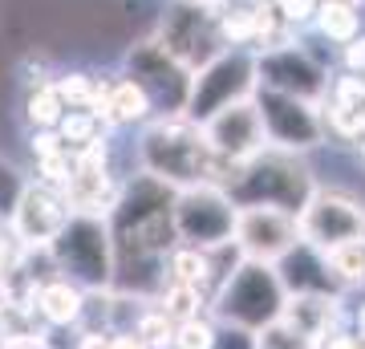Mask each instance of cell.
I'll use <instances>...</instances> for the list:
<instances>
[{"mask_svg": "<svg viewBox=\"0 0 365 349\" xmlns=\"http://www.w3.org/2000/svg\"><path fill=\"white\" fill-rule=\"evenodd\" d=\"M175 187L134 171L122 179L114 211L106 216L110 244H114V285L118 293H130L138 300H155L167 285L163 260L179 236H175Z\"/></svg>", "mask_w": 365, "mask_h": 349, "instance_id": "6da1fadb", "label": "cell"}, {"mask_svg": "<svg viewBox=\"0 0 365 349\" xmlns=\"http://www.w3.org/2000/svg\"><path fill=\"white\" fill-rule=\"evenodd\" d=\"M134 171L179 191V187H195V183L223 187L232 175V163H223L211 151L203 138V126L191 122L187 114H155L150 122L138 126Z\"/></svg>", "mask_w": 365, "mask_h": 349, "instance_id": "7a4b0ae2", "label": "cell"}, {"mask_svg": "<svg viewBox=\"0 0 365 349\" xmlns=\"http://www.w3.org/2000/svg\"><path fill=\"white\" fill-rule=\"evenodd\" d=\"M321 183L313 179V171L304 163V155H288V151H260L248 163H235L223 191L235 207H280L297 216L309 203V195Z\"/></svg>", "mask_w": 365, "mask_h": 349, "instance_id": "3957f363", "label": "cell"}, {"mask_svg": "<svg viewBox=\"0 0 365 349\" xmlns=\"http://www.w3.org/2000/svg\"><path fill=\"white\" fill-rule=\"evenodd\" d=\"M284 309V285L276 276L272 264H256V260H240L227 280L211 293L207 313L215 317V325H235L260 333L268 321H276Z\"/></svg>", "mask_w": 365, "mask_h": 349, "instance_id": "277c9868", "label": "cell"}, {"mask_svg": "<svg viewBox=\"0 0 365 349\" xmlns=\"http://www.w3.org/2000/svg\"><path fill=\"white\" fill-rule=\"evenodd\" d=\"M49 260L57 276L73 280L86 293L114 285V244L106 220L98 216H69L66 228L53 236Z\"/></svg>", "mask_w": 365, "mask_h": 349, "instance_id": "5b68a950", "label": "cell"}, {"mask_svg": "<svg viewBox=\"0 0 365 349\" xmlns=\"http://www.w3.org/2000/svg\"><path fill=\"white\" fill-rule=\"evenodd\" d=\"M256 93V53L252 49H220L207 65L191 74V90L182 114L191 122H207L215 110Z\"/></svg>", "mask_w": 365, "mask_h": 349, "instance_id": "8992f818", "label": "cell"}, {"mask_svg": "<svg viewBox=\"0 0 365 349\" xmlns=\"http://www.w3.org/2000/svg\"><path fill=\"white\" fill-rule=\"evenodd\" d=\"M215 4H187V0H167V9L158 16V29H155V41L175 57V61L195 74L199 65H207L215 53L223 49L220 33H215Z\"/></svg>", "mask_w": 365, "mask_h": 349, "instance_id": "52a82bcc", "label": "cell"}, {"mask_svg": "<svg viewBox=\"0 0 365 349\" xmlns=\"http://www.w3.org/2000/svg\"><path fill=\"white\" fill-rule=\"evenodd\" d=\"M252 102L260 110L264 122V138L272 151H288V155H309L317 146H325V122H321V106L317 102H300V98H288V93L264 90L256 86Z\"/></svg>", "mask_w": 365, "mask_h": 349, "instance_id": "ba28073f", "label": "cell"}, {"mask_svg": "<svg viewBox=\"0 0 365 349\" xmlns=\"http://www.w3.org/2000/svg\"><path fill=\"white\" fill-rule=\"evenodd\" d=\"M175 236L179 244H195V248H220L232 244V228H235V203L227 199L223 187L211 183H195V187H179L175 203Z\"/></svg>", "mask_w": 365, "mask_h": 349, "instance_id": "9c48e42d", "label": "cell"}, {"mask_svg": "<svg viewBox=\"0 0 365 349\" xmlns=\"http://www.w3.org/2000/svg\"><path fill=\"white\" fill-rule=\"evenodd\" d=\"M329 65L317 57L309 45L300 41H288V45H276V49L256 53V86L276 93H288V98H300V102H325L329 93Z\"/></svg>", "mask_w": 365, "mask_h": 349, "instance_id": "30bf717a", "label": "cell"}, {"mask_svg": "<svg viewBox=\"0 0 365 349\" xmlns=\"http://www.w3.org/2000/svg\"><path fill=\"white\" fill-rule=\"evenodd\" d=\"M118 191H122V179L114 175V163H110V138L81 146V151H69V179L61 187L69 216L106 220L118 203Z\"/></svg>", "mask_w": 365, "mask_h": 349, "instance_id": "8fae6325", "label": "cell"}, {"mask_svg": "<svg viewBox=\"0 0 365 349\" xmlns=\"http://www.w3.org/2000/svg\"><path fill=\"white\" fill-rule=\"evenodd\" d=\"M300 240L317 252H329L349 240H365V203L337 187H317L309 203L297 211Z\"/></svg>", "mask_w": 365, "mask_h": 349, "instance_id": "7c38bea8", "label": "cell"}, {"mask_svg": "<svg viewBox=\"0 0 365 349\" xmlns=\"http://www.w3.org/2000/svg\"><path fill=\"white\" fill-rule=\"evenodd\" d=\"M122 74L143 86V93L150 98V110L155 114H182L187 90H191V74L155 37H143L138 45H130Z\"/></svg>", "mask_w": 365, "mask_h": 349, "instance_id": "4fadbf2b", "label": "cell"}, {"mask_svg": "<svg viewBox=\"0 0 365 349\" xmlns=\"http://www.w3.org/2000/svg\"><path fill=\"white\" fill-rule=\"evenodd\" d=\"M232 244L240 248L244 260L276 264L300 244V223L292 211H280V207H235Z\"/></svg>", "mask_w": 365, "mask_h": 349, "instance_id": "5bb4252c", "label": "cell"}, {"mask_svg": "<svg viewBox=\"0 0 365 349\" xmlns=\"http://www.w3.org/2000/svg\"><path fill=\"white\" fill-rule=\"evenodd\" d=\"M66 220H69V207L61 199V191L41 187V183L29 179L25 191L16 195L13 211L4 216V228H9V236L25 252H33V248H49L53 236L66 228Z\"/></svg>", "mask_w": 365, "mask_h": 349, "instance_id": "9a60e30c", "label": "cell"}, {"mask_svg": "<svg viewBox=\"0 0 365 349\" xmlns=\"http://www.w3.org/2000/svg\"><path fill=\"white\" fill-rule=\"evenodd\" d=\"M203 126V138L223 163H248L252 155H260L268 151V138H264V122H260V110L252 98H240V102L223 106L207 122H199Z\"/></svg>", "mask_w": 365, "mask_h": 349, "instance_id": "2e32d148", "label": "cell"}, {"mask_svg": "<svg viewBox=\"0 0 365 349\" xmlns=\"http://www.w3.org/2000/svg\"><path fill=\"white\" fill-rule=\"evenodd\" d=\"M325 138L337 143H361L365 138V74H337L329 81V93L321 102Z\"/></svg>", "mask_w": 365, "mask_h": 349, "instance_id": "e0dca14e", "label": "cell"}, {"mask_svg": "<svg viewBox=\"0 0 365 349\" xmlns=\"http://www.w3.org/2000/svg\"><path fill=\"white\" fill-rule=\"evenodd\" d=\"M280 321H288L297 333H304L309 341H325L329 333L345 329L349 309H345V293H288Z\"/></svg>", "mask_w": 365, "mask_h": 349, "instance_id": "ac0fdd59", "label": "cell"}, {"mask_svg": "<svg viewBox=\"0 0 365 349\" xmlns=\"http://www.w3.org/2000/svg\"><path fill=\"white\" fill-rule=\"evenodd\" d=\"M86 300H90L86 288H78L66 276H49L33 293V313H37V321L45 329L61 333V329H78L86 321Z\"/></svg>", "mask_w": 365, "mask_h": 349, "instance_id": "d6986e66", "label": "cell"}, {"mask_svg": "<svg viewBox=\"0 0 365 349\" xmlns=\"http://www.w3.org/2000/svg\"><path fill=\"white\" fill-rule=\"evenodd\" d=\"M272 268H276V276H280V285H284V297L288 293H345V288L333 280L325 256H321L317 248H309L304 240H300L284 260H276Z\"/></svg>", "mask_w": 365, "mask_h": 349, "instance_id": "ffe728a7", "label": "cell"}, {"mask_svg": "<svg viewBox=\"0 0 365 349\" xmlns=\"http://www.w3.org/2000/svg\"><path fill=\"white\" fill-rule=\"evenodd\" d=\"M163 276L167 285H191L203 288V293H215L220 288V272H215V260H211V248H195V244H175L163 260Z\"/></svg>", "mask_w": 365, "mask_h": 349, "instance_id": "44dd1931", "label": "cell"}, {"mask_svg": "<svg viewBox=\"0 0 365 349\" xmlns=\"http://www.w3.org/2000/svg\"><path fill=\"white\" fill-rule=\"evenodd\" d=\"M309 29H313L321 41H329V45H345V41L365 33V16H361V9H345V4H325V0H321Z\"/></svg>", "mask_w": 365, "mask_h": 349, "instance_id": "7402d4cb", "label": "cell"}, {"mask_svg": "<svg viewBox=\"0 0 365 349\" xmlns=\"http://www.w3.org/2000/svg\"><path fill=\"white\" fill-rule=\"evenodd\" d=\"M321 256H325L333 280H337L345 293H349V288H365V240L337 244V248H329V252H321Z\"/></svg>", "mask_w": 365, "mask_h": 349, "instance_id": "603a6c76", "label": "cell"}, {"mask_svg": "<svg viewBox=\"0 0 365 349\" xmlns=\"http://www.w3.org/2000/svg\"><path fill=\"white\" fill-rule=\"evenodd\" d=\"M61 114H66V106H61V98H57V90H53V78L29 86V93H25L29 130H53L57 122H61Z\"/></svg>", "mask_w": 365, "mask_h": 349, "instance_id": "cb8c5ba5", "label": "cell"}, {"mask_svg": "<svg viewBox=\"0 0 365 349\" xmlns=\"http://www.w3.org/2000/svg\"><path fill=\"white\" fill-rule=\"evenodd\" d=\"M57 134H61V143L69 151H81V146H93V143H106L110 138V130L90 114V110H66L61 122H57Z\"/></svg>", "mask_w": 365, "mask_h": 349, "instance_id": "d4e9b609", "label": "cell"}, {"mask_svg": "<svg viewBox=\"0 0 365 349\" xmlns=\"http://www.w3.org/2000/svg\"><path fill=\"white\" fill-rule=\"evenodd\" d=\"M155 305L167 313L170 321H187V317L207 313L211 297L203 293V288H191V285H163V293L155 297Z\"/></svg>", "mask_w": 365, "mask_h": 349, "instance_id": "484cf974", "label": "cell"}, {"mask_svg": "<svg viewBox=\"0 0 365 349\" xmlns=\"http://www.w3.org/2000/svg\"><path fill=\"white\" fill-rule=\"evenodd\" d=\"M98 86H102V78H93L86 69H69V74L53 78V90H57L66 110H90L93 98H98Z\"/></svg>", "mask_w": 365, "mask_h": 349, "instance_id": "4316f807", "label": "cell"}, {"mask_svg": "<svg viewBox=\"0 0 365 349\" xmlns=\"http://www.w3.org/2000/svg\"><path fill=\"white\" fill-rule=\"evenodd\" d=\"M130 333H138L150 349H170L175 321L158 309L155 300H143V305H138V313H134V321H130Z\"/></svg>", "mask_w": 365, "mask_h": 349, "instance_id": "83f0119b", "label": "cell"}, {"mask_svg": "<svg viewBox=\"0 0 365 349\" xmlns=\"http://www.w3.org/2000/svg\"><path fill=\"white\" fill-rule=\"evenodd\" d=\"M215 317L211 313H199V317H187V321H175V333H170V349H211L215 345Z\"/></svg>", "mask_w": 365, "mask_h": 349, "instance_id": "f1b7e54d", "label": "cell"}, {"mask_svg": "<svg viewBox=\"0 0 365 349\" xmlns=\"http://www.w3.org/2000/svg\"><path fill=\"white\" fill-rule=\"evenodd\" d=\"M256 349H317V341H309L304 333H297L288 321L276 317V321H268L256 333Z\"/></svg>", "mask_w": 365, "mask_h": 349, "instance_id": "f546056e", "label": "cell"}, {"mask_svg": "<svg viewBox=\"0 0 365 349\" xmlns=\"http://www.w3.org/2000/svg\"><path fill=\"white\" fill-rule=\"evenodd\" d=\"M317 4H321V0H272L276 16H280V21H284V25L292 29V33H300V29L313 25Z\"/></svg>", "mask_w": 365, "mask_h": 349, "instance_id": "4dcf8cb0", "label": "cell"}, {"mask_svg": "<svg viewBox=\"0 0 365 349\" xmlns=\"http://www.w3.org/2000/svg\"><path fill=\"white\" fill-rule=\"evenodd\" d=\"M66 179H69V151L49 155V158H37V167H33V183L61 191V187H66Z\"/></svg>", "mask_w": 365, "mask_h": 349, "instance_id": "1f68e13d", "label": "cell"}, {"mask_svg": "<svg viewBox=\"0 0 365 349\" xmlns=\"http://www.w3.org/2000/svg\"><path fill=\"white\" fill-rule=\"evenodd\" d=\"M29 151H33V158H49V155L69 151V146L61 143V134L53 126V130H29Z\"/></svg>", "mask_w": 365, "mask_h": 349, "instance_id": "d6a6232c", "label": "cell"}, {"mask_svg": "<svg viewBox=\"0 0 365 349\" xmlns=\"http://www.w3.org/2000/svg\"><path fill=\"white\" fill-rule=\"evenodd\" d=\"M337 61H341V74H365V33L337 45Z\"/></svg>", "mask_w": 365, "mask_h": 349, "instance_id": "836d02e7", "label": "cell"}, {"mask_svg": "<svg viewBox=\"0 0 365 349\" xmlns=\"http://www.w3.org/2000/svg\"><path fill=\"white\" fill-rule=\"evenodd\" d=\"M211 349H256V333L235 329V325H220V329H215V345Z\"/></svg>", "mask_w": 365, "mask_h": 349, "instance_id": "e575fe53", "label": "cell"}, {"mask_svg": "<svg viewBox=\"0 0 365 349\" xmlns=\"http://www.w3.org/2000/svg\"><path fill=\"white\" fill-rule=\"evenodd\" d=\"M317 349H365V341L353 329H337V333H329Z\"/></svg>", "mask_w": 365, "mask_h": 349, "instance_id": "d590c367", "label": "cell"}, {"mask_svg": "<svg viewBox=\"0 0 365 349\" xmlns=\"http://www.w3.org/2000/svg\"><path fill=\"white\" fill-rule=\"evenodd\" d=\"M106 349H150V345L138 333H130V329H114L110 341H106Z\"/></svg>", "mask_w": 365, "mask_h": 349, "instance_id": "8d00e7d4", "label": "cell"}, {"mask_svg": "<svg viewBox=\"0 0 365 349\" xmlns=\"http://www.w3.org/2000/svg\"><path fill=\"white\" fill-rule=\"evenodd\" d=\"M0 349H49V345H45V333H33V337L9 333V337H0Z\"/></svg>", "mask_w": 365, "mask_h": 349, "instance_id": "74e56055", "label": "cell"}, {"mask_svg": "<svg viewBox=\"0 0 365 349\" xmlns=\"http://www.w3.org/2000/svg\"><path fill=\"white\" fill-rule=\"evenodd\" d=\"M353 333H357V337L365 341V300L357 305V309H353Z\"/></svg>", "mask_w": 365, "mask_h": 349, "instance_id": "f35d334b", "label": "cell"}, {"mask_svg": "<svg viewBox=\"0 0 365 349\" xmlns=\"http://www.w3.org/2000/svg\"><path fill=\"white\" fill-rule=\"evenodd\" d=\"M325 4H345V9H365V0H325Z\"/></svg>", "mask_w": 365, "mask_h": 349, "instance_id": "ab89813d", "label": "cell"}, {"mask_svg": "<svg viewBox=\"0 0 365 349\" xmlns=\"http://www.w3.org/2000/svg\"><path fill=\"white\" fill-rule=\"evenodd\" d=\"M4 313H9V305H4V297H0V329H4Z\"/></svg>", "mask_w": 365, "mask_h": 349, "instance_id": "60d3db41", "label": "cell"}, {"mask_svg": "<svg viewBox=\"0 0 365 349\" xmlns=\"http://www.w3.org/2000/svg\"><path fill=\"white\" fill-rule=\"evenodd\" d=\"M187 4H215V0H187Z\"/></svg>", "mask_w": 365, "mask_h": 349, "instance_id": "b9f144b4", "label": "cell"}]
</instances>
